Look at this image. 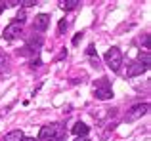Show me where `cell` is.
<instances>
[{"label":"cell","mask_w":151,"mask_h":141,"mask_svg":"<svg viewBox=\"0 0 151 141\" xmlns=\"http://www.w3.org/2000/svg\"><path fill=\"white\" fill-rule=\"evenodd\" d=\"M103 59H105L107 67H109L111 70H121V65H122V53L119 48H109L105 52V56H103Z\"/></svg>","instance_id":"1"},{"label":"cell","mask_w":151,"mask_h":141,"mask_svg":"<svg viewBox=\"0 0 151 141\" xmlns=\"http://www.w3.org/2000/svg\"><path fill=\"white\" fill-rule=\"evenodd\" d=\"M147 111H149V105L147 103H138V105H134V107L126 113V120H128V122H134V120L142 118Z\"/></svg>","instance_id":"2"},{"label":"cell","mask_w":151,"mask_h":141,"mask_svg":"<svg viewBox=\"0 0 151 141\" xmlns=\"http://www.w3.org/2000/svg\"><path fill=\"white\" fill-rule=\"evenodd\" d=\"M58 137V126L55 124H46L38 132V141H54Z\"/></svg>","instance_id":"3"},{"label":"cell","mask_w":151,"mask_h":141,"mask_svg":"<svg viewBox=\"0 0 151 141\" xmlns=\"http://www.w3.org/2000/svg\"><path fill=\"white\" fill-rule=\"evenodd\" d=\"M19 34H21V25L19 23H10V25L4 29V33H2V36L6 38V40H14V38H17Z\"/></svg>","instance_id":"4"},{"label":"cell","mask_w":151,"mask_h":141,"mask_svg":"<svg viewBox=\"0 0 151 141\" xmlns=\"http://www.w3.org/2000/svg\"><path fill=\"white\" fill-rule=\"evenodd\" d=\"M50 25V15L48 14H38L37 17H35V23H33V29L37 31H46Z\"/></svg>","instance_id":"5"},{"label":"cell","mask_w":151,"mask_h":141,"mask_svg":"<svg viewBox=\"0 0 151 141\" xmlns=\"http://www.w3.org/2000/svg\"><path fill=\"white\" fill-rule=\"evenodd\" d=\"M145 69H147V65H144L142 61H136V63H132V65L128 67L126 74H128V76H136V74H142Z\"/></svg>","instance_id":"6"},{"label":"cell","mask_w":151,"mask_h":141,"mask_svg":"<svg viewBox=\"0 0 151 141\" xmlns=\"http://www.w3.org/2000/svg\"><path fill=\"white\" fill-rule=\"evenodd\" d=\"M73 134L77 135V137H88V126H86L84 122H77L73 126Z\"/></svg>","instance_id":"7"},{"label":"cell","mask_w":151,"mask_h":141,"mask_svg":"<svg viewBox=\"0 0 151 141\" xmlns=\"http://www.w3.org/2000/svg\"><path fill=\"white\" fill-rule=\"evenodd\" d=\"M94 95H96L98 99H111L113 92H111V88H107V86H100V88H96V93H94Z\"/></svg>","instance_id":"8"},{"label":"cell","mask_w":151,"mask_h":141,"mask_svg":"<svg viewBox=\"0 0 151 141\" xmlns=\"http://www.w3.org/2000/svg\"><path fill=\"white\" fill-rule=\"evenodd\" d=\"M23 137H25V135H23L21 130H14V132H10V134H6L4 141H21Z\"/></svg>","instance_id":"9"},{"label":"cell","mask_w":151,"mask_h":141,"mask_svg":"<svg viewBox=\"0 0 151 141\" xmlns=\"http://www.w3.org/2000/svg\"><path fill=\"white\" fill-rule=\"evenodd\" d=\"M77 6H78V0H63V2L59 4V8H61V10H65V11L75 10Z\"/></svg>","instance_id":"10"},{"label":"cell","mask_w":151,"mask_h":141,"mask_svg":"<svg viewBox=\"0 0 151 141\" xmlns=\"http://www.w3.org/2000/svg\"><path fill=\"white\" fill-rule=\"evenodd\" d=\"M40 44H42V40H40V38H37V40H31L29 44H27V48H29L31 52H37V50H38V46H40Z\"/></svg>","instance_id":"11"},{"label":"cell","mask_w":151,"mask_h":141,"mask_svg":"<svg viewBox=\"0 0 151 141\" xmlns=\"http://www.w3.org/2000/svg\"><path fill=\"white\" fill-rule=\"evenodd\" d=\"M65 27H67L65 19H61V21H59V25H58V31H59V33H63V31H65Z\"/></svg>","instance_id":"12"},{"label":"cell","mask_w":151,"mask_h":141,"mask_svg":"<svg viewBox=\"0 0 151 141\" xmlns=\"http://www.w3.org/2000/svg\"><path fill=\"white\" fill-rule=\"evenodd\" d=\"M35 4H37L35 0H25V2H23V6H25V8H29V6H35Z\"/></svg>","instance_id":"13"},{"label":"cell","mask_w":151,"mask_h":141,"mask_svg":"<svg viewBox=\"0 0 151 141\" xmlns=\"http://www.w3.org/2000/svg\"><path fill=\"white\" fill-rule=\"evenodd\" d=\"M81 38H82V33H81V34H77V36H75V38H73V44H77V42H78V40H81Z\"/></svg>","instance_id":"14"},{"label":"cell","mask_w":151,"mask_h":141,"mask_svg":"<svg viewBox=\"0 0 151 141\" xmlns=\"http://www.w3.org/2000/svg\"><path fill=\"white\" fill-rule=\"evenodd\" d=\"M17 4H19V2H17V0H10V2H8V4H6V6H17Z\"/></svg>","instance_id":"15"},{"label":"cell","mask_w":151,"mask_h":141,"mask_svg":"<svg viewBox=\"0 0 151 141\" xmlns=\"http://www.w3.org/2000/svg\"><path fill=\"white\" fill-rule=\"evenodd\" d=\"M75 141H90V139H88V137H77Z\"/></svg>","instance_id":"16"},{"label":"cell","mask_w":151,"mask_h":141,"mask_svg":"<svg viewBox=\"0 0 151 141\" xmlns=\"http://www.w3.org/2000/svg\"><path fill=\"white\" fill-rule=\"evenodd\" d=\"M21 141H35V137H23Z\"/></svg>","instance_id":"17"}]
</instances>
